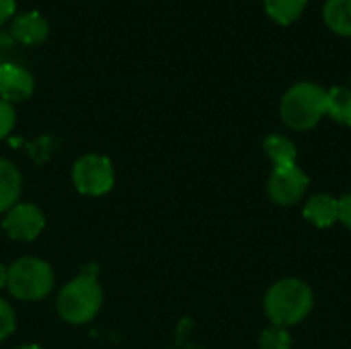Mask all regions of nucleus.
Instances as JSON below:
<instances>
[{
    "mask_svg": "<svg viewBox=\"0 0 351 349\" xmlns=\"http://www.w3.org/2000/svg\"><path fill=\"white\" fill-rule=\"evenodd\" d=\"M10 47H12V37L0 33V64H6L8 62L6 60V53L10 51Z\"/></svg>",
    "mask_w": 351,
    "mask_h": 349,
    "instance_id": "412c9836",
    "label": "nucleus"
},
{
    "mask_svg": "<svg viewBox=\"0 0 351 349\" xmlns=\"http://www.w3.org/2000/svg\"><path fill=\"white\" fill-rule=\"evenodd\" d=\"M315 306L313 288L300 278H284L269 286L263 298V311L271 325L294 327L302 323Z\"/></svg>",
    "mask_w": 351,
    "mask_h": 349,
    "instance_id": "f257e3e1",
    "label": "nucleus"
},
{
    "mask_svg": "<svg viewBox=\"0 0 351 349\" xmlns=\"http://www.w3.org/2000/svg\"><path fill=\"white\" fill-rule=\"evenodd\" d=\"M49 35V23L47 19L37 10H27L12 16L10 23V37L12 41H19L23 45H39Z\"/></svg>",
    "mask_w": 351,
    "mask_h": 349,
    "instance_id": "1a4fd4ad",
    "label": "nucleus"
},
{
    "mask_svg": "<svg viewBox=\"0 0 351 349\" xmlns=\"http://www.w3.org/2000/svg\"><path fill=\"white\" fill-rule=\"evenodd\" d=\"M14 12H16V2H14V0H0V27H2L8 19H12Z\"/></svg>",
    "mask_w": 351,
    "mask_h": 349,
    "instance_id": "aec40b11",
    "label": "nucleus"
},
{
    "mask_svg": "<svg viewBox=\"0 0 351 349\" xmlns=\"http://www.w3.org/2000/svg\"><path fill=\"white\" fill-rule=\"evenodd\" d=\"M103 306V290L95 274L82 272L70 280L58 294V315L70 325H84L93 321Z\"/></svg>",
    "mask_w": 351,
    "mask_h": 349,
    "instance_id": "7ed1b4c3",
    "label": "nucleus"
},
{
    "mask_svg": "<svg viewBox=\"0 0 351 349\" xmlns=\"http://www.w3.org/2000/svg\"><path fill=\"white\" fill-rule=\"evenodd\" d=\"M267 14L280 23V25H290L294 23L306 8L308 0H263Z\"/></svg>",
    "mask_w": 351,
    "mask_h": 349,
    "instance_id": "2eb2a0df",
    "label": "nucleus"
},
{
    "mask_svg": "<svg viewBox=\"0 0 351 349\" xmlns=\"http://www.w3.org/2000/svg\"><path fill=\"white\" fill-rule=\"evenodd\" d=\"M72 181L78 193L88 197L105 195L113 189L115 171L107 156L103 154H84L74 163Z\"/></svg>",
    "mask_w": 351,
    "mask_h": 349,
    "instance_id": "39448f33",
    "label": "nucleus"
},
{
    "mask_svg": "<svg viewBox=\"0 0 351 349\" xmlns=\"http://www.w3.org/2000/svg\"><path fill=\"white\" fill-rule=\"evenodd\" d=\"M308 175L298 167H274L267 179V195L278 206H296L308 191Z\"/></svg>",
    "mask_w": 351,
    "mask_h": 349,
    "instance_id": "423d86ee",
    "label": "nucleus"
},
{
    "mask_svg": "<svg viewBox=\"0 0 351 349\" xmlns=\"http://www.w3.org/2000/svg\"><path fill=\"white\" fill-rule=\"evenodd\" d=\"M261 349H292V333L286 327L269 325L259 337Z\"/></svg>",
    "mask_w": 351,
    "mask_h": 349,
    "instance_id": "dca6fc26",
    "label": "nucleus"
},
{
    "mask_svg": "<svg viewBox=\"0 0 351 349\" xmlns=\"http://www.w3.org/2000/svg\"><path fill=\"white\" fill-rule=\"evenodd\" d=\"M2 228L12 241L31 243L45 228V216L35 204H16L4 214Z\"/></svg>",
    "mask_w": 351,
    "mask_h": 349,
    "instance_id": "0eeeda50",
    "label": "nucleus"
},
{
    "mask_svg": "<svg viewBox=\"0 0 351 349\" xmlns=\"http://www.w3.org/2000/svg\"><path fill=\"white\" fill-rule=\"evenodd\" d=\"M16 329V313L8 300L0 298V344L8 339Z\"/></svg>",
    "mask_w": 351,
    "mask_h": 349,
    "instance_id": "f3484780",
    "label": "nucleus"
},
{
    "mask_svg": "<svg viewBox=\"0 0 351 349\" xmlns=\"http://www.w3.org/2000/svg\"><path fill=\"white\" fill-rule=\"evenodd\" d=\"M327 115L351 128V88L348 86H333L327 91Z\"/></svg>",
    "mask_w": 351,
    "mask_h": 349,
    "instance_id": "4468645a",
    "label": "nucleus"
},
{
    "mask_svg": "<svg viewBox=\"0 0 351 349\" xmlns=\"http://www.w3.org/2000/svg\"><path fill=\"white\" fill-rule=\"evenodd\" d=\"M53 288V269L39 257H21L6 267V290L23 302H37Z\"/></svg>",
    "mask_w": 351,
    "mask_h": 349,
    "instance_id": "20e7f679",
    "label": "nucleus"
},
{
    "mask_svg": "<svg viewBox=\"0 0 351 349\" xmlns=\"http://www.w3.org/2000/svg\"><path fill=\"white\" fill-rule=\"evenodd\" d=\"M263 152L274 163V167H290L296 165V144L282 134H271L263 140Z\"/></svg>",
    "mask_w": 351,
    "mask_h": 349,
    "instance_id": "f8f14e48",
    "label": "nucleus"
},
{
    "mask_svg": "<svg viewBox=\"0 0 351 349\" xmlns=\"http://www.w3.org/2000/svg\"><path fill=\"white\" fill-rule=\"evenodd\" d=\"M282 121L294 132L313 130L323 115H327V91L317 82H296L292 84L280 103Z\"/></svg>",
    "mask_w": 351,
    "mask_h": 349,
    "instance_id": "f03ea898",
    "label": "nucleus"
},
{
    "mask_svg": "<svg viewBox=\"0 0 351 349\" xmlns=\"http://www.w3.org/2000/svg\"><path fill=\"white\" fill-rule=\"evenodd\" d=\"M16 349H43L41 346H35V344H27V346H21V348Z\"/></svg>",
    "mask_w": 351,
    "mask_h": 349,
    "instance_id": "5701e85b",
    "label": "nucleus"
},
{
    "mask_svg": "<svg viewBox=\"0 0 351 349\" xmlns=\"http://www.w3.org/2000/svg\"><path fill=\"white\" fill-rule=\"evenodd\" d=\"M6 288V267L0 263V290Z\"/></svg>",
    "mask_w": 351,
    "mask_h": 349,
    "instance_id": "4be33fe9",
    "label": "nucleus"
},
{
    "mask_svg": "<svg viewBox=\"0 0 351 349\" xmlns=\"http://www.w3.org/2000/svg\"><path fill=\"white\" fill-rule=\"evenodd\" d=\"M339 222L351 232V193L339 197Z\"/></svg>",
    "mask_w": 351,
    "mask_h": 349,
    "instance_id": "6ab92c4d",
    "label": "nucleus"
},
{
    "mask_svg": "<svg viewBox=\"0 0 351 349\" xmlns=\"http://www.w3.org/2000/svg\"><path fill=\"white\" fill-rule=\"evenodd\" d=\"M23 191L21 171L6 158H0V214H6L19 204Z\"/></svg>",
    "mask_w": 351,
    "mask_h": 349,
    "instance_id": "9b49d317",
    "label": "nucleus"
},
{
    "mask_svg": "<svg viewBox=\"0 0 351 349\" xmlns=\"http://www.w3.org/2000/svg\"><path fill=\"white\" fill-rule=\"evenodd\" d=\"M35 91V78L33 74L14 62L0 64V99L6 103H21L27 101Z\"/></svg>",
    "mask_w": 351,
    "mask_h": 349,
    "instance_id": "6e6552de",
    "label": "nucleus"
},
{
    "mask_svg": "<svg viewBox=\"0 0 351 349\" xmlns=\"http://www.w3.org/2000/svg\"><path fill=\"white\" fill-rule=\"evenodd\" d=\"M16 123V113L10 103L0 99V140H4Z\"/></svg>",
    "mask_w": 351,
    "mask_h": 349,
    "instance_id": "a211bd4d",
    "label": "nucleus"
},
{
    "mask_svg": "<svg viewBox=\"0 0 351 349\" xmlns=\"http://www.w3.org/2000/svg\"><path fill=\"white\" fill-rule=\"evenodd\" d=\"M302 216L315 228H331L339 222V200L329 193H317L304 204Z\"/></svg>",
    "mask_w": 351,
    "mask_h": 349,
    "instance_id": "9d476101",
    "label": "nucleus"
},
{
    "mask_svg": "<svg viewBox=\"0 0 351 349\" xmlns=\"http://www.w3.org/2000/svg\"><path fill=\"white\" fill-rule=\"evenodd\" d=\"M327 27L339 35H351V0H327L323 6Z\"/></svg>",
    "mask_w": 351,
    "mask_h": 349,
    "instance_id": "ddd939ff",
    "label": "nucleus"
}]
</instances>
